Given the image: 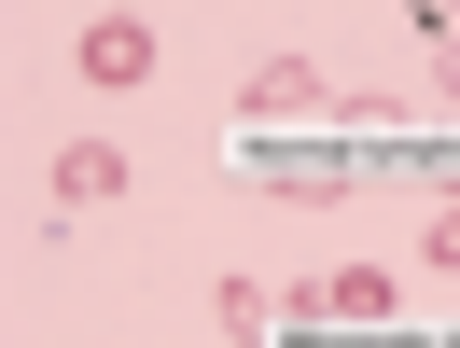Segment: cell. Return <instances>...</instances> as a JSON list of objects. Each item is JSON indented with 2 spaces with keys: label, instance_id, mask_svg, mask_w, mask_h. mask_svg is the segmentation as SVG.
Instances as JSON below:
<instances>
[{
  "label": "cell",
  "instance_id": "cell-3",
  "mask_svg": "<svg viewBox=\"0 0 460 348\" xmlns=\"http://www.w3.org/2000/svg\"><path fill=\"white\" fill-rule=\"evenodd\" d=\"M307 307L321 320H391V279L376 265H335V279H307Z\"/></svg>",
  "mask_w": 460,
  "mask_h": 348
},
{
  "label": "cell",
  "instance_id": "cell-1",
  "mask_svg": "<svg viewBox=\"0 0 460 348\" xmlns=\"http://www.w3.org/2000/svg\"><path fill=\"white\" fill-rule=\"evenodd\" d=\"M84 84H154V29H140V14H98V29H84Z\"/></svg>",
  "mask_w": 460,
  "mask_h": 348
},
{
  "label": "cell",
  "instance_id": "cell-2",
  "mask_svg": "<svg viewBox=\"0 0 460 348\" xmlns=\"http://www.w3.org/2000/svg\"><path fill=\"white\" fill-rule=\"evenodd\" d=\"M112 196H126V153L112 140H70L57 153V209H112Z\"/></svg>",
  "mask_w": 460,
  "mask_h": 348
},
{
  "label": "cell",
  "instance_id": "cell-5",
  "mask_svg": "<svg viewBox=\"0 0 460 348\" xmlns=\"http://www.w3.org/2000/svg\"><path fill=\"white\" fill-rule=\"evenodd\" d=\"M419 251H432V265H460V196H447V209L419 223Z\"/></svg>",
  "mask_w": 460,
  "mask_h": 348
},
{
  "label": "cell",
  "instance_id": "cell-4",
  "mask_svg": "<svg viewBox=\"0 0 460 348\" xmlns=\"http://www.w3.org/2000/svg\"><path fill=\"white\" fill-rule=\"evenodd\" d=\"M252 112H265V126H293V112H321V84L279 57V70H252Z\"/></svg>",
  "mask_w": 460,
  "mask_h": 348
},
{
  "label": "cell",
  "instance_id": "cell-6",
  "mask_svg": "<svg viewBox=\"0 0 460 348\" xmlns=\"http://www.w3.org/2000/svg\"><path fill=\"white\" fill-rule=\"evenodd\" d=\"M447 98H460V42H447Z\"/></svg>",
  "mask_w": 460,
  "mask_h": 348
}]
</instances>
